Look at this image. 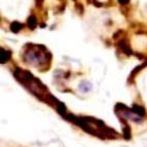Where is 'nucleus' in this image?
Wrapping results in <instances>:
<instances>
[{
	"label": "nucleus",
	"instance_id": "nucleus-1",
	"mask_svg": "<svg viewBox=\"0 0 147 147\" xmlns=\"http://www.w3.org/2000/svg\"><path fill=\"white\" fill-rule=\"evenodd\" d=\"M27 51L24 52V61L27 64L34 66L36 68H43V70L49 69L52 55L49 54L43 45H36V44H27Z\"/></svg>",
	"mask_w": 147,
	"mask_h": 147
},
{
	"label": "nucleus",
	"instance_id": "nucleus-2",
	"mask_svg": "<svg viewBox=\"0 0 147 147\" xmlns=\"http://www.w3.org/2000/svg\"><path fill=\"white\" fill-rule=\"evenodd\" d=\"M28 23H30V25H31V28H34L35 25H36V20H35V18L31 17L29 19V21H28Z\"/></svg>",
	"mask_w": 147,
	"mask_h": 147
}]
</instances>
